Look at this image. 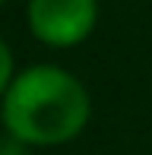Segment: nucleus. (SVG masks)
Listing matches in <instances>:
<instances>
[{
    "instance_id": "1",
    "label": "nucleus",
    "mask_w": 152,
    "mask_h": 155,
    "mask_svg": "<svg viewBox=\"0 0 152 155\" xmlns=\"http://www.w3.org/2000/svg\"><path fill=\"white\" fill-rule=\"evenodd\" d=\"M89 98L70 73L57 67H32L13 79L3 101V120L13 139L57 146L82 130Z\"/></svg>"
},
{
    "instance_id": "2",
    "label": "nucleus",
    "mask_w": 152,
    "mask_h": 155,
    "mask_svg": "<svg viewBox=\"0 0 152 155\" xmlns=\"http://www.w3.org/2000/svg\"><path fill=\"white\" fill-rule=\"evenodd\" d=\"M29 22L45 45H76L95 25V0H32Z\"/></svg>"
},
{
    "instance_id": "3",
    "label": "nucleus",
    "mask_w": 152,
    "mask_h": 155,
    "mask_svg": "<svg viewBox=\"0 0 152 155\" xmlns=\"http://www.w3.org/2000/svg\"><path fill=\"white\" fill-rule=\"evenodd\" d=\"M6 79H10V51H6L3 38H0V92H3Z\"/></svg>"
},
{
    "instance_id": "4",
    "label": "nucleus",
    "mask_w": 152,
    "mask_h": 155,
    "mask_svg": "<svg viewBox=\"0 0 152 155\" xmlns=\"http://www.w3.org/2000/svg\"><path fill=\"white\" fill-rule=\"evenodd\" d=\"M0 155H25V149L19 146V139H3L0 143Z\"/></svg>"
},
{
    "instance_id": "5",
    "label": "nucleus",
    "mask_w": 152,
    "mask_h": 155,
    "mask_svg": "<svg viewBox=\"0 0 152 155\" xmlns=\"http://www.w3.org/2000/svg\"><path fill=\"white\" fill-rule=\"evenodd\" d=\"M0 3H3V0H0Z\"/></svg>"
}]
</instances>
